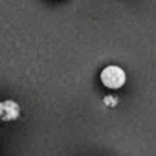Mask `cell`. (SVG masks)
Returning <instances> with one entry per match:
<instances>
[{
  "label": "cell",
  "instance_id": "1",
  "mask_svg": "<svg viewBox=\"0 0 156 156\" xmlns=\"http://www.w3.org/2000/svg\"><path fill=\"white\" fill-rule=\"evenodd\" d=\"M125 81H127V75H125L123 68H119V66L110 64V66H107V68L101 72V83H103L107 88H110V90L121 88V87L125 85Z\"/></svg>",
  "mask_w": 156,
  "mask_h": 156
},
{
  "label": "cell",
  "instance_id": "2",
  "mask_svg": "<svg viewBox=\"0 0 156 156\" xmlns=\"http://www.w3.org/2000/svg\"><path fill=\"white\" fill-rule=\"evenodd\" d=\"M22 114V108L17 101H0V119H4V121H15L19 119Z\"/></svg>",
  "mask_w": 156,
  "mask_h": 156
},
{
  "label": "cell",
  "instance_id": "3",
  "mask_svg": "<svg viewBox=\"0 0 156 156\" xmlns=\"http://www.w3.org/2000/svg\"><path fill=\"white\" fill-rule=\"evenodd\" d=\"M105 103H107L108 107H116V103H118V99H116V98H105Z\"/></svg>",
  "mask_w": 156,
  "mask_h": 156
}]
</instances>
